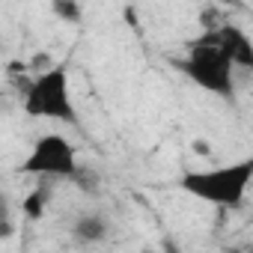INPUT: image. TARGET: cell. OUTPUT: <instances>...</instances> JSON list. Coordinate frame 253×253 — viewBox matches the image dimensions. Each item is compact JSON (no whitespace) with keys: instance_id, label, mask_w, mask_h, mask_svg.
<instances>
[{"instance_id":"6da1fadb","label":"cell","mask_w":253,"mask_h":253,"mask_svg":"<svg viewBox=\"0 0 253 253\" xmlns=\"http://www.w3.org/2000/svg\"><path fill=\"white\" fill-rule=\"evenodd\" d=\"M179 69L200 89L214 92L226 101L235 98V66L229 63L217 30H206L203 36L191 39L185 57L179 60Z\"/></svg>"},{"instance_id":"7a4b0ae2","label":"cell","mask_w":253,"mask_h":253,"mask_svg":"<svg viewBox=\"0 0 253 253\" xmlns=\"http://www.w3.org/2000/svg\"><path fill=\"white\" fill-rule=\"evenodd\" d=\"M250 179H253V161L244 158L238 164H226V167H214V170H188L179 176V188L188 197L203 200L209 206L238 209L244 203Z\"/></svg>"},{"instance_id":"3957f363","label":"cell","mask_w":253,"mask_h":253,"mask_svg":"<svg viewBox=\"0 0 253 253\" xmlns=\"http://www.w3.org/2000/svg\"><path fill=\"white\" fill-rule=\"evenodd\" d=\"M24 113L33 119H54L63 125H78V107L72 98V81H69L66 66H51L27 84Z\"/></svg>"},{"instance_id":"277c9868","label":"cell","mask_w":253,"mask_h":253,"mask_svg":"<svg viewBox=\"0 0 253 253\" xmlns=\"http://www.w3.org/2000/svg\"><path fill=\"white\" fill-rule=\"evenodd\" d=\"M18 170L27 176H39V179H75L78 149L63 134H42L30 146V155L24 158Z\"/></svg>"},{"instance_id":"5b68a950","label":"cell","mask_w":253,"mask_h":253,"mask_svg":"<svg viewBox=\"0 0 253 253\" xmlns=\"http://www.w3.org/2000/svg\"><path fill=\"white\" fill-rule=\"evenodd\" d=\"M217 36H220V45H223V51H226V57H229V63L235 69H250L253 66V42L241 27L220 24Z\"/></svg>"},{"instance_id":"8992f818","label":"cell","mask_w":253,"mask_h":253,"mask_svg":"<svg viewBox=\"0 0 253 253\" xmlns=\"http://www.w3.org/2000/svg\"><path fill=\"white\" fill-rule=\"evenodd\" d=\"M110 232V223L98 211H81L72 223V235L78 244H101Z\"/></svg>"},{"instance_id":"52a82bcc","label":"cell","mask_w":253,"mask_h":253,"mask_svg":"<svg viewBox=\"0 0 253 253\" xmlns=\"http://www.w3.org/2000/svg\"><path fill=\"white\" fill-rule=\"evenodd\" d=\"M48 203H51V188H48L45 182H39V185H36L33 191H27V197L21 200V211H24L27 220H39V217L45 214Z\"/></svg>"},{"instance_id":"ba28073f","label":"cell","mask_w":253,"mask_h":253,"mask_svg":"<svg viewBox=\"0 0 253 253\" xmlns=\"http://www.w3.org/2000/svg\"><path fill=\"white\" fill-rule=\"evenodd\" d=\"M15 223H12V206H9V197L0 191V238L12 235Z\"/></svg>"},{"instance_id":"9c48e42d","label":"cell","mask_w":253,"mask_h":253,"mask_svg":"<svg viewBox=\"0 0 253 253\" xmlns=\"http://www.w3.org/2000/svg\"><path fill=\"white\" fill-rule=\"evenodd\" d=\"M54 15H60V18L69 21V24H78L81 15H84V9H81L78 3H72V0H63V3H54Z\"/></svg>"}]
</instances>
